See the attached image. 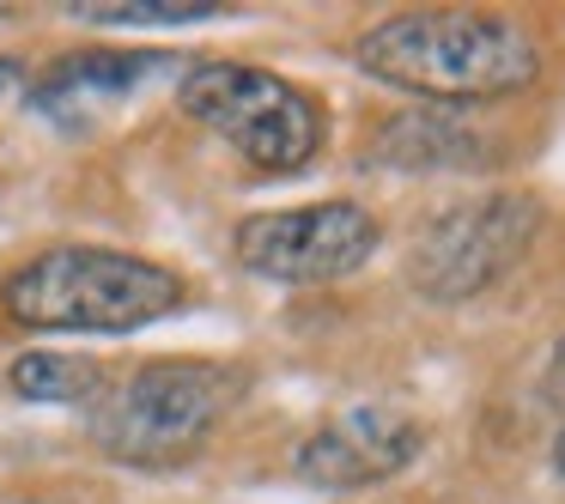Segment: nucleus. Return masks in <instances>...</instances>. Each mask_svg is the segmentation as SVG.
<instances>
[{"label":"nucleus","instance_id":"obj_3","mask_svg":"<svg viewBox=\"0 0 565 504\" xmlns=\"http://www.w3.org/2000/svg\"><path fill=\"white\" fill-rule=\"evenodd\" d=\"M237 371L207 365V358H159L135 377L104 383L92 401V438L104 455L135 468H171L207 443V431L237 401Z\"/></svg>","mask_w":565,"mask_h":504},{"label":"nucleus","instance_id":"obj_9","mask_svg":"<svg viewBox=\"0 0 565 504\" xmlns=\"http://www.w3.org/2000/svg\"><path fill=\"white\" fill-rule=\"evenodd\" d=\"M147 74H159L152 50H79L67 62H55L31 98H38V110H62V104H79V98H122Z\"/></svg>","mask_w":565,"mask_h":504},{"label":"nucleus","instance_id":"obj_8","mask_svg":"<svg viewBox=\"0 0 565 504\" xmlns=\"http://www.w3.org/2000/svg\"><path fill=\"white\" fill-rule=\"evenodd\" d=\"M365 159L390 171H468L480 159V135L444 104H414L365 140Z\"/></svg>","mask_w":565,"mask_h":504},{"label":"nucleus","instance_id":"obj_15","mask_svg":"<svg viewBox=\"0 0 565 504\" xmlns=\"http://www.w3.org/2000/svg\"><path fill=\"white\" fill-rule=\"evenodd\" d=\"M25 504H98V498H25Z\"/></svg>","mask_w":565,"mask_h":504},{"label":"nucleus","instance_id":"obj_7","mask_svg":"<svg viewBox=\"0 0 565 504\" xmlns=\"http://www.w3.org/2000/svg\"><path fill=\"white\" fill-rule=\"evenodd\" d=\"M419 450H426L419 419H407L402 407L371 401V407H347L341 419H329V426L298 450V474H305L310 486L353 492V486H377V480L402 474Z\"/></svg>","mask_w":565,"mask_h":504},{"label":"nucleus","instance_id":"obj_4","mask_svg":"<svg viewBox=\"0 0 565 504\" xmlns=\"http://www.w3.org/2000/svg\"><path fill=\"white\" fill-rule=\"evenodd\" d=\"M177 104L201 128H213L225 147H237V159H249L268 176H298L305 164H317L322 140H329L322 104L286 74H268V67L201 62L183 74Z\"/></svg>","mask_w":565,"mask_h":504},{"label":"nucleus","instance_id":"obj_11","mask_svg":"<svg viewBox=\"0 0 565 504\" xmlns=\"http://www.w3.org/2000/svg\"><path fill=\"white\" fill-rule=\"evenodd\" d=\"M67 13L86 25H195L213 13V0H74Z\"/></svg>","mask_w":565,"mask_h":504},{"label":"nucleus","instance_id":"obj_14","mask_svg":"<svg viewBox=\"0 0 565 504\" xmlns=\"http://www.w3.org/2000/svg\"><path fill=\"white\" fill-rule=\"evenodd\" d=\"M553 468H559V480H565V431L553 438Z\"/></svg>","mask_w":565,"mask_h":504},{"label":"nucleus","instance_id":"obj_12","mask_svg":"<svg viewBox=\"0 0 565 504\" xmlns=\"http://www.w3.org/2000/svg\"><path fill=\"white\" fill-rule=\"evenodd\" d=\"M547 401L565 414V334H559V346H553V358H547Z\"/></svg>","mask_w":565,"mask_h":504},{"label":"nucleus","instance_id":"obj_1","mask_svg":"<svg viewBox=\"0 0 565 504\" xmlns=\"http://www.w3.org/2000/svg\"><path fill=\"white\" fill-rule=\"evenodd\" d=\"M359 67L383 86H402L426 104H487L535 86L541 55L516 19L468 13V7H431V13H395L359 37Z\"/></svg>","mask_w":565,"mask_h":504},{"label":"nucleus","instance_id":"obj_13","mask_svg":"<svg viewBox=\"0 0 565 504\" xmlns=\"http://www.w3.org/2000/svg\"><path fill=\"white\" fill-rule=\"evenodd\" d=\"M19 86V67L13 62H0V92H13Z\"/></svg>","mask_w":565,"mask_h":504},{"label":"nucleus","instance_id":"obj_6","mask_svg":"<svg viewBox=\"0 0 565 504\" xmlns=\"http://www.w3.org/2000/svg\"><path fill=\"white\" fill-rule=\"evenodd\" d=\"M383 244V225L359 201H317V207H280V213H249L237 225L232 249L249 274L286 286H322L347 280L365 268Z\"/></svg>","mask_w":565,"mask_h":504},{"label":"nucleus","instance_id":"obj_2","mask_svg":"<svg viewBox=\"0 0 565 504\" xmlns=\"http://www.w3.org/2000/svg\"><path fill=\"white\" fill-rule=\"evenodd\" d=\"M177 304L183 280L171 268L104 244H55L0 286V310L38 334H128Z\"/></svg>","mask_w":565,"mask_h":504},{"label":"nucleus","instance_id":"obj_5","mask_svg":"<svg viewBox=\"0 0 565 504\" xmlns=\"http://www.w3.org/2000/svg\"><path fill=\"white\" fill-rule=\"evenodd\" d=\"M541 232V201L535 195H480L462 207L438 213L426 232L414 237V261L407 280L419 286V298L431 304H468L487 286H499L504 274L523 261V249Z\"/></svg>","mask_w":565,"mask_h":504},{"label":"nucleus","instance_id":"obj_10","mask_svg":"<svg viewBox=\"0 0 565 504\" xmlns=\"http://www.w3.org/2000/svg\"><path fill=\"white\" fill-rule=\"evenodd\" d=\"M13 395H25V401H62V407H74V401H98L104 395V365H92V358H79V353H25V358H13Z\"/></svg>","mask_w":565,"mask_h":504}]
</instances>
